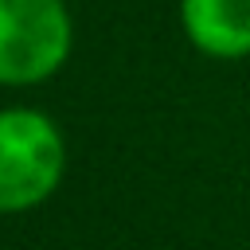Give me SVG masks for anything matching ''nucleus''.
<instances>
[{"mask_svg": "<svg viewBox=\"0 0 250 250\" xmlns=\"http://www.w3.org/2000/svg\"><path fill=\"white\" fill-rule=\"evenodd\" d=\"M74 51L66 0H0V86L23 90L51 82Z\"/></svg>", "mask_w": 250, "mask_h": 250, "instance_id": "2", "label": "nucleus"}, {"mask_svg": "<svg viewBox=\"0 0 250 250\" xmlns=\"http://www.w3.org/2000/svg\"><path fill=\"white\" fill-rule=\"evenodd\" d=\"M180 27L207 59H250V0H180Z\"/></svg>", "mask_w": 250, "mask_h": 250, "instance_id": "3", "label": "nucleus"}, {"mask_svg": "<svg viewBox=\"0 0 250 250\" xmlns=\"http://www.w3.org/2000/svg\"><path fill=\"white\" fill-rule=\"evenodd\" d=\"M66 176V137L59 121L31 105L0 109V215L43 207Z\"/></svg>", "mask_w": 250, "mask_h": 250, "instance_id": "1", "label": "nucleus"}]
</instances>
